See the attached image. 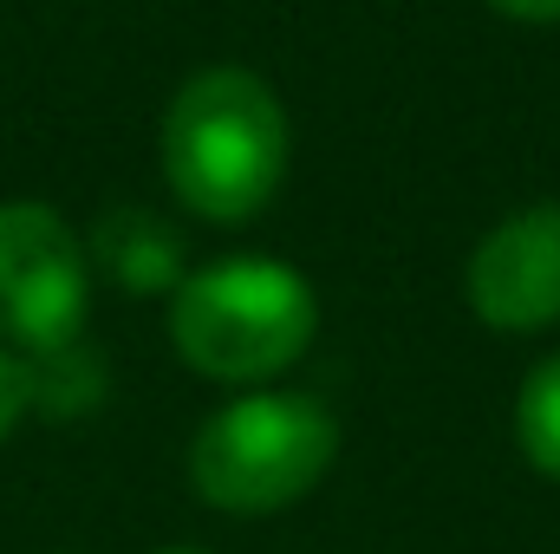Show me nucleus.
<instances>
[{
    "instance_id": "1",
    "label": "nucleus",
    "mask_w": 560,
    "mask_h": 554,
    "mask_svg": "<svg viewBox=\"0 0 560 554\" xmlns=\"http://www.w3.org/2000/svg\"><path fill=\"white\" fill-rule=\"evenodd\" d=\"M163 183L202 222H248L275 203L293 131L275 85L248 66H202L163 112Z\"/></svg>"
},
{
    "instance_id": "2",
    "label": "nucleus",
    "mask_w": 560,
    "mask_h": 554,
    "mask_svg": "<svg viewBox=\"0 0 560 554\" xmlns=\"http://www.w3.org/2000/svg\"><path fill=\"white\" fill-rule=\"evenodd\" d=\"M319 333V300L300 268L275 255L209 262L170 293V339L189 372L215 385H261L306 359Z\"/></svg>"
},
{
    "instance_id": "3",
    "label": "nucleus",
    "mask_w": 560,
    "mask_h": 554,
    "mask_svg": "<svg viewBox=\"0 0 560 554\" xmlns=\"http://www.w3.org/2000/svg\"><path fill=\"white\" fill-rule=\"evenodd\" d=\"M339 457V424L300 392H242L189 437V483L222 516L293 509Z\"/></svg>"
},
{
    "instance_id": "4",
    "label": "nucleus",
    "mask_w": 560,
    "mask_h": 554,
    "mask_svg": "<svg viewBox=\"0 0 560 554\" xmlns=\"http://www.w3.org/2000/svg\"><path fill=\"white\" fill-rule=\"evenodd\" d=\"M92 307V255L46 203H0V339L33 359L79 346Z\"/></svg>"
},
{
    "instance_id": "5",
    "label": "nucleus",
    "mask_w": 560,
    "mask_h": 554,
    "mask_svg": "<svg viewBox=\"0 0 560 554\" xmlns=\"http://www.w3.org/2000/svg\"><path fill=\"white\" fill-rule=\"evenodd\" d=\"M463 300L495 333L560 326V203H528L502 216L469 249Z\"/></svg>"
},
{
    "instance_id": "6",
    "label": "nucleus",
    "mask_w": 560,
    "mask_h": 554,
    "mask_svg": "<svg viewBox=\"0 0 560 554\" xmlns=\"http://www.w3.org/2000/svg\"><path fill=\"white\" fill-rule=\"evenodd\" d=\"M92 255L98 268L118 280L125 293H176L183 287V242L170 222L143 216V209H112L92 235Z\"/></svg>"
},
{
    "instance_id": "7",
    "label": "nucleus",
    "mask_w": 560,
    "mask_h": 554,
    "mask_svg": "<svg viewBox=\"0 0 560 554\" xmlns=\"http://www.w3.org/2000/svg\"><path fill=\"white\" fill-rule=\"evenodd\" d=\"M515 443L541 476L560 483V353L541 359L515 392Z\"/></svg>"
},
{
    "instance_id": "8",
    "label": "nucleus",
    "mask_w": 560,
    "mask_h": 554,
    "mask_svg": "<svg viewBox=\"0 0 560 554\" xmlns=\"http://www.w3.org/2000/svg\"><path fill=\"white\" fill-rule=\"evenodd\" d=\"M26 405H33V372L20 366V353H7V346H0V437L20 424Z\"/></svg>"
},
{
    "instance_id": "9",
    "label": "nucleus",
    "mask_w": 560,
    "mask_h": 554,
    "mask_svg": "<svg viewBox=\"0 0 560 554\" xmlns=\"http://www.w3.org/2000/svg\"><path fill=\"white\" fill-rule=\"evenodd\" d=\"M515 26H560V0H489Z\"/></svg>"
},
{
    "instance_id": "10",
    "label": "nucleus",
    "mask_w": 560,
    "mask_h": 554,
    "mask_svg": "<svg viewBox=\"0 0 560 554\" xmlns=\"http://www.w3.org/2000/svg\"><path fill=\"white\" fill-rule=\"evenodd\" d=\"M176 554H196V549H176Z\"/></svg>"
}]
</instances>
